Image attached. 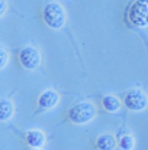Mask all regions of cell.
Instances as JSON below:
<instances>
[{
	"mask_svg": "<svg viewBox=\"0 0 148 150\" xmlns=\"http://www.w3.org/2000/svg\"><path fill=\"white\" fill-rule=\"evenodd\" d=\"M96 115V107L92 103H78L68 110V120L74 124H86Z\"/></svg>",
	"mask_w": 148,
	"mask_h": 150,
	"instance_id": "6da1fadb",
	"label": "cell"
},
{
	"mask_svg": "<svg viewBox=\"0 0 148 150\" xmlns=\"http://www.w3.org/2000/svg\"><path fill=\"white\" fill-rule=\"evenodd\" d=\"M44 20L51 29H61L65 25V12L60 3H48L44 9Z\"/></svg>",
	"mask_w": 148,
	"mask_h": 150,
	"instance_id": "7a4b0ae2",
	"label": "cell"
},
{
	"mask_svg": "<svg viewBox=\"0 0 148 150\" xmlns=\"http://www.w3.org/2000/svg\"><path fill=\"white\" fill-rule=\"evenodd\" d=\"M128 16L132 25L139 28L148 26V0H135L128 12Z\"/></svg>",
	"mask_w": 148,
	"mask_h": 150,
	"instance_id": "3957f363",
	"label": "cell"
},
{
	"mask_svg": "<svg viewBox=\"0 0 148 150\" xmlns=\"http://www.w3.org/2000/svg\"><path fill=\"white\" fill-rule=\"evenodd\" d=\"M124 104L131 111H142L148 105V97L141 90H132L125 95Z\"/></svg>",
	"mask_w": 148,
	"mask_h": 150,
	"instance_id": "277c9868",
	"label": "cell"
},
{
	"mask_svg": "<svg viewBox=\"0 0 148 150\" xmlns=\"http://www.w3.org/2000/svg\"><path fill=\"white\" fill-rule=\"evenodd\" d=\"M19 61L22 64L23 68L26 69H35L39 62H41V54L37 48L34 46H26L20 51L19 54Z\"/></svg>",
	"mask_w": 148,
	"mask_h": 150,
	"instance_id": "5b68a950",
	"label": "cell"
},
{
	"mask_svg": "<svg viewBox=\"0 0 148 150\" xmlns=\"http://www.w3.org/2000/svg\"><path fill=\"white\" fill-rule=\"evenodd\" d=\"M60 101V95L58 93L52 91V90H47L39 95V100H38V104L41 108L44 110H50V108H54Z\"/></svg>",
	"mask_w": 148,
	"mask_h": 150,
	"instance_id": "8992f818",
	"label": "cell"
},
{
	"mask_svg": "<svg viewBox=\"0 0 148 150\" xmlns=\"http://www.w3.org/2000/svg\"><path fill=\"white\" fill-rule=\"evenodd\" d=\"M26 143L34 147V149H38L41 146H44L45 143V134L39 130H31L26 133Z\"/></svg>",
	"mask_w": 148,
	"mask_h": 150,
	"instance_id": "52a82bcc",
	"label": "cell"
},
{
	"mask_svg": "<svg viewBox=\"0 0 148 150\" xmlns=\"http://www.w3.org/2000/svg\"><path fill=\"white\" fill-rule=\"evenodd\" d=\"M116 146V140L111 134H102L96 140V147L99 150H113Z\"/></svg>",
	"mask_w": 148,
	"mask_h": 150,
	"instance_id": "ba28073f",
	"label": "cell"
},
{
	"mask_svg": "<svg viewBox=\"0 0 148 150\" xmlns=\"http://www.w3.org/2000/svg\"><path fill=\"white\" fill-rule=\"evenodd\" d=\"M13 111H15V108H13V104L10 101H7V100L0 101V120L1 121L9 120L13 115Z\"/></svg>",
	"mask_w": 148,
	"mask_h": 150,
	"instance_id": "9c48e42d",
	"label": "cell"
},
{
	"mask_svg": "<svg viewBox=\"0 0 148 150\" xmlns=\"http://www.w3.org/2000/svg\"><path fill=\"white\" fill-rule=\"evenodd\" d=\"M102 104H103L105 110H108V111H111V112L118 111L119 107H121V101H119L116 97H113V95H106V97H103Z\"/></svg>",
	"mask_w": 148,
	"mask_h": 150,
	"instance_id": "30bf717a",
	"label": "cell"
},
{
	"mask_svg": "<svg viewBox=\"0 0 148 150\" xmlns=\"http://www.w3.org/2000/svg\"><path fill=\"white\" fill-rule=\"evenodd\" d=\"M119 146H121L122 150H131L134 147V139H132V136H129V134L122 136L121 140H119Z\"/></svg>",
	"mask_w": 148,
	"mask_h": 150,
	"instance_id": "8fae6325",
	"label": "cell"
},
{
	"mask_svg": "<svg viewBox=\"0 0 148 150\" xmlns=\"http://www.w3.org/2000/svg\"><path fill=\"white\" fill-rule=\"evenodd\" d=\"M7 64V52L1 48L0 49V68H4Z\"/></svg>",
	"mask_w": 148,
	"mask_h": 150,
	"instance_id": "7c38bea8",
	"label": "cell"
},
{
	"mask_svg": "<svg viewBox=\"0 0 148 150\" xmlns=\"http://www.w3.org/2000/svg\"><path fill=\"white\" fill-rule=\"evenodd\" d=\"M1 1V15L6 12V0H0Z\"/></svg>",
	"mask_w": 148,
	"mask_h": 150,
	"instance_id": "4fadbf2b",
	"label": "cell"
},
{
	"mask_svg": "<svg viewBox=\"0 0 148 150\" xmlns=\"http://www.w3.org/2000/svg\"><path fill=\"white\" fill-rule=\"evenodd\" d=\"M32 150H39V149H32Z\"/></svg>",
	"mask_w": 148,
	"mask_h": 150,
	"instance_id": "5bb4252c",
	"label": "cell"
}]
</instances>
